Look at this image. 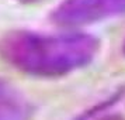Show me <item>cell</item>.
<instances>
[{
	"label": "cell",
	"mask_w": 125,
	"mask_h": 120,
	"mask_svg": "<svg viewBox=\"0 0 125 120\" xmlns=\"http://www.w3.org/2000/svg\"><path fill=\"white\" fill-rule=\"evenodd\" d=\"M20 3H24V4H32V3H38L41 0H18Z\"/></svg>",
	"instance_id": "cell-5"
},
{
	"label": "cell",
	"mask_w": 125,
	"mask_h": 120,
	"mask_svg": "<svg viewBox=\"0 0 125 120\" xmlns=\"http://www.w3.org/2000/svg\"><path fill=\"white\" fill-rule=\"evenodd\" d=\"M119 96H121V95L118 93V95H115V96L110 97L107 102L101 103V105H97V106H94L93 109L84 112L83 114H80L76 120H125L124 116H121V114H118V113H105V110H107L111 105H114V103L117 102L119 99Z\"/></svg>",
	"instance_id": "cell-4"
},
{
	"label": "cell",
	"mask_w": 125,
	"mask_h": 120,
	"mask_svg": "<svg viewBox=\"0 0 125 120\" xmlns=\"http://www.w3.org/2000/svg\"><path fill=\"white\" fill-rule=\"evenodd\" d=\"M121 14L124 12L119 0H63L49 17L62 27H80Z\"/></svg>",
	"instance_id": "cell-2"
},
{
	"label": "cell",
	"mask_w": 125,
	"mask_h": 120,
	"mask_svg": "<svg viewBox=\"0 0 125 120\" xmlns=\"http://www.w3.org/2000/svg\"><path fill=\"white\" fill-rule=\"evenodd\" d=\"M93 34L14 30L0 38V57L14 69L35 78H61L86 68L100 51Z\"/></svg>",
	"instance_id": "cell-1"
},
{
	"label": "cell",
	"mask_w": 125,
	"mask_h": 120,
	"mask_svg": "<svg viewBox=\"0 0 125 120\" xmlns=\"http://www.w3.org/2000/svg\"><path fill=\"white\" fill-rule=\"evenodd\" d=\"M121 51H122V55L125 57V40H124V42H122V48H121Z\"/></svg>",
	"instance_id": "cell-6"
},
{
	"label": "cell",
	"mask_w": 125,
	"mask_h": 120,
	"mask_svg": "<svg viewBox=\"0 0 125 120\" xmlns=\"http://www.w3.org/2000/svg\"><path fill=\"white\" fill-rule=\"evenodd\" d=\"M32 107L23 92L0 78V120H30Z\"/></svg>",
	"instance_id": "cell-3"
}]
</instances>
